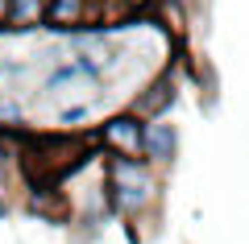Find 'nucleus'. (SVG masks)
<instances>
[{
	"label": "nucleus",
	"mask_w": 249,
	"mask_h": 244,
	"mask_svg": "<svg viewBox=\"0 0 249 244\" xmlns=\"http://www.w3.org/2000/svg\"><path fill=\"white\" fill-rule=\"evenodd\" d=\"M46 0H9V17L4 25L9 29H34V21H42Z\"/></svg>",
	"instance_id": "nucleus-5"
},
{
	"label": "nucleus",
	"mask_w": 249,
	"mask_h": 244,
	"mask_svg": "<svg viewBox=\"0 0 249 244\" xmlns=\"http://www.w3.org/2000/svg\"><path fill=\"white\" fill-rule=\"evenodd\" d=\"M142 129L145 124H137V116H112V120L100 129V137H104V145L112 149V153L137 157L142 153Z\"/></svg>",
	"instance_id": "nucleus-2"
},
{
	"label": "nucleus",
	"mask_w": 249,
	"mask_h": 244,
	"mask_svg": "<svg viewBox=\"0 0 249 244\" xmlns=\"http://www.w3.org/2000/svg\"><path fill=\"white\" fill-rule=\"evenodd\" d=\"M142 153L154 162H170L175 153V129L170 124H145L142 129Z\"/></svg>",
	"instance_id": "nucleus-3"
},
{
	"label": "nucleus",
	"mask_w": 249,
	"mask_h": 244,
	"mask_svg": "<svg viewBox=\"0 0 249 244\" xmlns=\"http://www.w3.org/2000/svg\"><path fill=\"white\" fill-rule=\"evenodd\" d=\"M4 211H9V207H4V199H0V219H4Z\"/></svg>",
	"instance_id": "nucleus-9"
},
{
	"label": "nucleus",
	"mask_w": 249,
	"mask_h": 244,
	"mask_svg": "<svg viewBox=\"0 0 249 244\" xmlns=\"http://www.w3.org/2000/svg\"><path fill=\"white\" fill-rule=\"evenodd\" d=\"M170 99H175V87H170V79H158V83L150 87V96H142L133 108H137L142 116H154V112H162Z\"/></svg>",
	"instance_id": "nucleus-6"
},
{
	"label": "nucleus",
	"mask_w": 249,
	"mask_h": 244,
	"mask_svg": "<svg viewBox=\"0 0 249 244\" xmlns=\"http://www.w3.org/2000/svg\"><path fill=\"white\" fill-rule=\"evenodd\" d=\"M79 13H83V0H46V13H42V17L50 21V29L67 33V29L79 21Z\"/></svg>",
	"instance_id": "nucleus-4"
},
{
	"label": "nucleus",
	"mask_w": 249,
	"mask_h": 244,
	"mask_svg": "<svg viewBox=\"0 0 249 244\" xmlns=\"http://www.w3.org/2000/svg\"><path fill=\"white\" fill-rule=\"evenodd\" d=\"M108 195H112L116 211H137L150 203L154 195V178L145 166H137V157L129 153H112L108 157Z\"/></svg>",
	"instance_id": "nucleus-1"
},
{
	"label": "nucleus",
	"mask_w": 249,
	"mask_h": 244,
	"mask_svg": "<svg viewBox=\"0 0 249 244\" xmlns=\"http://www.w3.org/2000/svg\"><path fill=\"white\" fill-rule=\"evenodd\" d=\"M0 120H13V124H17L21 120V108L17 104H0Z\"/></svg>",
	"instance_id": "nucleus-7"
},
{
	"label": "nucleus",
	"mask_w": 249,
	"mask_h": 244,
	"mask_svg": "<svg viewBox=\"0 0 249 244\" xmlns=\"http://www.w3.org/2000/svg\"><path fill=\"white\" fill-rule=\"evenodd\" d=\"M129 4H133V9H142V4H145V0H129Z\"/></svg>",
	"instance_id": "nucleus-8"
}]
</instances>
